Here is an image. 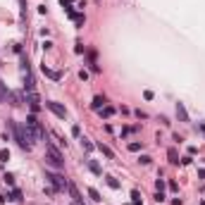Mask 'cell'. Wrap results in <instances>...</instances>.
<instances>
[{
  "instance_id": "obj_1",
  "label": "cell",
  "mask_w": 205,
  "mask_h": 205,
  "mask_svg": "<svg viewBox=\"0 0 205 205\" xmlns=\"http://www.w3.org/2000/svg\"><path fill=\"white\" fill-rule=\"evenodd\" d=\"M10 126H12V131H14V138H17V143H19V145L24 148V150H31L33 141L38 138L33 129H31V126H22V124H17V122H12Z\"/></svg>"
},
{
  "instance_id": "obj_2",
  "label": "cell",
  "mask_w": 205,
  "mask_h": 205,
  "mask_svg": "<svg viewBox=\"0 0 205 205\" xmlns=\"http://www.w3.org/2000/svg\"><path fill=\"white\" fill-rule=\"evenodd\" d=\"M45 148H48V150H45V160H48V165L55 167V170H62V167H65V157L60 155V150H57V148H55L48 138H45Z\"/></svg>"
},
{
  "instance_id": "obj_3",
  "label": "cell",
  "mask_w": 205,
  "mask_h": 205,
  "mask_svg": "<svg viewBox=\"0 0 205 205\" xmlns=\"http://www.w3.org/2000/svg\"><path fill=\"white\" fill-rule=\"evenodd\" d=\"M45 179L52 184V191H65L67 186H69V184H67V181H65L60 174H52V172H45Z\"/></svg>"
},
{
  "instance_id": "obj_4",
  "label": "cell",
  "mask_w": 205,
  "mask_h": 205,
  "mask_svg": "<svg viewBox=\"0 0 205 205\" xmlns=\"http://www.w3.org/2000/svg\"><path fill=\"white\" fill-rule=\"evenodd\" d=\"M45 107L50 110L52 115H57L60 119H65V117H67V110H65V107H62L60 103H55V100H48V103H45Z\"/></svg>"
},
{
  "instance_id": "obj_5",
  "label": "cell",
  "mask_w": 205,
  "mask_h": 205,
  "mask_svg": "<svg viewBox=\"0 0 205 205\" xmlns=\"http://www.w3.org/2000/svg\"><path fill=\"white\" fill-rule=\"evenodd\" d=\"M29 103H31V110H33V112H38L41 100H38V96H36V91H31V93H29Z\"/></svg>"
},
{
  "instance_id": "obj_6",
  "label": "cell",
  "mask_w": 205,
  "mask_h": 205,
  "mask_svg": "<svg viewBox=\"0 0 205 205\" xmlns=\"http://www.w3.org/2000/svg\"><path fill=\"white\" fill-rule=\"evenodd\" d=\"M41 69H43V74H45V77H50L52 81H57V79H60V72H52V69H50V67H45V65H43Z\"/></svg>"
},
{
  "instance_id": "obj_7",
  "label": "cell",
  "mask_w": 205,
  "mask_h": 205,
  "mask_svg": "<svg viewBox=\"0 0 205 205\" xmlns=\"http://www.w3.org/2000/svg\"><path fill=\"white\" fill-rule=\"evenodd\" d=\"M177 117H179L181 122H189V115H186V110H184L181 103H177Z\"/></svg>"
},
{
  "instance_id": "obj_8",
  "label": "cell",
  "mask_w": 205,
  "mask_h": 205,
  "mask_svg": "<svg viewBox=\"0 0 205 205\" xmlns=\"http://www.w3.org/2000/svg\"><path fill=\"white\" fill-rule=\"evenodd\" d=\"M167 157H170L172 165H179V153H177V148H170V150H167Z\"/></svg>"
},
{
  "instance_id": "obj_9",
  "label": "cell",
  "mask_w": 205,
  "mask_h": 205,
  "mask_svg": "<svg viewBox=\"0 0 205 205\" xmlns=\"http://www.w3.org/2000/svg\"><path fill=\"white\" fill-rule=\"evenodd\" d=\"M88 170H91V172H93V174H98V177H100V174H103V170H100V165H98V162H96V160H88Z\"/></svg>"
},
{
  "instance_id": "obj_10",
  "label": "cell",
  "mask_w": 205,
  "mask_h": 205,
  "mask_svg": "<svg viewBox=\"0 0 205 205\" xmlns=\"http://www.w3.org/2000/svg\"><path fill=\"white\" fill-rule=\"evenodd\" d=\"M10 100V91L5 88V84H0V103H7Z\"/></svg>"
},
{
  "instance_id": "obj_11",
  "label": "cell",
  "mask_w": 205,
  "mask_h": 205,
  "mask_svg": "<svg viewBox=\"0 0 205 205\" xmlns=\"http://www.w3.org/2000/svg\"><path fill=\"white\" fill-rule=\"evenodd\" d=\"M98 150H100V153H103L105 157H110V160H112V157H115V153H112V150H110V148H107V145H103V143H98Z\"/></svg>"
},
{
  "instance_id": "obj_12",
  "label": "cell",
  "mask_w": 205,
  "mask_h": 205,
  "mask_svg": "<svg viewBox=\"0 0 205 205\" xmlns=\"http://www.w3.org/2000/svg\"><path fill=\"white\" fill-rule=\"evenodd\" d=\"M103 103H105V98H103V96H96V98H93V110H100Z\"/></svg>"
},
{
  "instance_id": "obj_13",
  "label": "cell",
  "mask_w": 205,
  "mask_h": 205,
  "mask_svg": "<svg viewBox=\"0 0 205 205\" xmlns=\"http://www.w3.org/2000/svg\"><path fill=\"white\" fill-rule=\"evenodd\" d=\"M88 196H91V200H96V203H100L103 198H100V193L96 191V189H88Z\"/></svg>"
},
{
  "instance_id": "obj_14",
  "label": "cell",
  "mask_w": 205,
  "mask_h": 205,
  "mask_svg": "<svg viewBox=\"0 0 205 205\" xmlns=\"http://www.w3.org/2000/svg\"><path fill=\"white\" fill-rule=\"evenodd\" d=\"M105 181H107V186H110V189H119V181H117V179H112V177H105Z\"/></svg>"
},
{
  "instance_id": "obj_15",
  "label": "cell",
  "mask_w": 205,
  "mask_h": 205,
  "mask_svg": "<svg viewBox=\"0 0 205 205\" xmlns=\"http://www.w3.org/2000/svg\"><path fill=\"white\" fill-rule=\"evenodd\" d=\"M100 115H103V117H112V115H115V107H103Z\"/></svg>"
},
{
  "instance_id": "obj_16",
  "label": "cell",
  "mask_w": 205,
  "mask_h": 205,
  "mask_svg": "<svg viewBox=\"0 0 205 205\" xmlns=\"http://www.w3.org/2000/svg\"><path fill=\"white\" fill-rule=\"evenodd\" d=\"M72 19L77 22V24H84V22H86V17H84V14H72Z\"/></svg>"
},
{
  "instance_id": "obj_17",
  "label": "cell",
  "mask_w": 205,
  "mask_h": 205,
  "mask_svg": "<svg viewBox=\"0 0 205 205\" xmlns=\"http://www.w3.org/2000/svg\"><path fill=\"white\" fill-rule=\"evenodd\" d=\"M81 145H84V148H86V150H93V143H91V141H88V138H81Z\"/></svg>"
},
{
  "instance_id": "obj_18",
  "label": "cell",
  "mask_w": 205,
  "mask_h": 205,
  "mask_svg": "<svg viewBox=\"0 0 205 205\" xmlns=\"http://www.w3.org/2000/svg\"><path fill=\"white\" fill-rule=\"evenodd\" d=\"M141 148H143L141 143H129V150H131V153H136V150H141Z\"/></svg>"
},
{
  "instance_id": "obj_19",
  "label": "cell",
  "mask_w": 205,
  "mask_h": 205,
  "mask_svg": "<svg viewBox=\"0 0 205 205\" xmlns=\"http://www.w3.org/2000/svg\"><path fill=\"white\" fill-rule=\"evenodd\" d=\"M0 160L7 162V160H10V150H0Z\"/></svg>"
},
{
  "instance_id": "obj_20",
  "label": "cell",
  "mask_w": 205,
  "mask_h": 205,
  "mask_svg": "<svg viewBox=\"0 0 205 205\" xmlns=\"http://www.w3.org/2000/svg\"><path fill=\"white\" fill-rule=\"evenodd\" d=\"M12 200H22V193H19V191H17V189L12 191Z\"/></svg>"
},
{
  "instance_id": "obj_21",
  "label": "cell",
  "mask_w": 205,
  "mask_h": 205,
  "mask_svg": "<svg viewBox=\"0 0 205 205\" xmlns=\"http://www.w3.org/2000/svg\"><path fill=\"white\" fill-rule=\"evenodd\" d=\"M138 160H141V165H150V157H148V155H141Z\"/></svg>"
},
{
  "instance_id": "obj_22",
  "label": "cell",
  "mask_w": 205,
  "mask_h": 205,
  "mask_svg": "<svg viewBox=\"0 0 205 205\" xmlns=\"http://www.w3.org/2000/svg\"><path fill=\"white\" fill-rule=\"evenodd\" d=\"M5 181H7L10 186H12V184H14V177H12V174H5Z\"/></svg>"
},
{
  "instance_id": "obj_23",
  "label": "cell",
  "mask_w": 205,
  "mask_h": 205,
  "mask_svg": "<svg viewBox=\"0 0 205 205\" xmlns=\"http://www.w3.org/2000/svg\"><path fill=\"white\" fill-rule=\"evenodd\" d=\"M134 205H143V203H141V200H134Z\"/></svg>"
},
{
  "instance_id": "obj_24",
  "label": "cell",
  "mask_w": 205,
  "mask_h": 205,
  "mask_svg": "<svg viewBox=\"0 0 205 205\" xmlns=\"http://www.w3.org/2000/svg\"><path fill=\"white\" fill-rule=\"evenodd\" d=\"M67 3H74V0H67Z\"/></svg>"
}]
</instances>
